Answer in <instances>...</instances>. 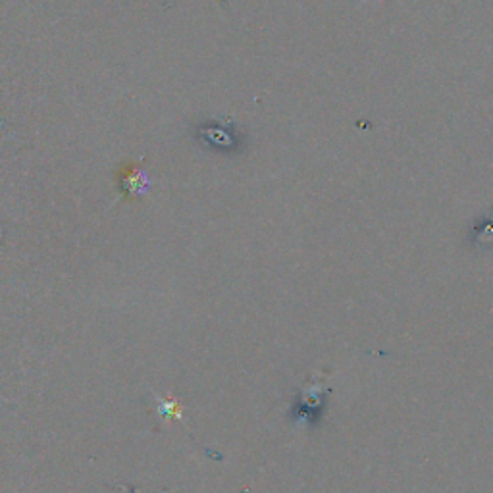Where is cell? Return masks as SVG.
<instances>
[{
  "label": "cell",
  "mask_w": 493,
  "mask_h": 493,
  "mask_svg": "<svg viewBox=\"0 0 493 493\" xmlns=\"http://www.w3.org/2000/svg\"><path fill=\"white\" fill-rule=\"evenodd\" d=\"M120 181L127 197H141L149 189V178L141 168H125Z\"/></svg>",
  "instance_id": "cell-1"
}]
</instances>
